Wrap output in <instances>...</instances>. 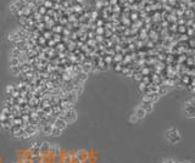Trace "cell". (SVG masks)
I'll return each mask as SVG.
<instances>
[{
    "label": "cell",
    "mask_w": 195,
    "mask_h": 163,
    "mask_svg": "<svg viewBox=\"0 0 195 163\" xmlns=\"http://www.w3.org/2000/svg\"><path fill=\"white\" fill-rule=\"evenodd\" d=\"M52 4H54V1L52 0H43V6H45L46 9H51L52 8Z\"/></svg>",
    "instance_id": "obj_1"
},
{
    "label": "cell",
    "mask_w": 195,
    "mask_h": 163,
    "mask_svg": "<svg viewBox=\"0 0 195 163\" xmlns=\"http://www.w3.org/2000/svg\"><path fill=\"white\" fill-rule=\"evenodd\" d=\"M46 10H48V9H46L45 6H43V5H40V6H38V9H37V11H38V12L42 15V16L46 15Z\"/></svg>",
    "instance_id": "obj_2"
}]
</instances>
